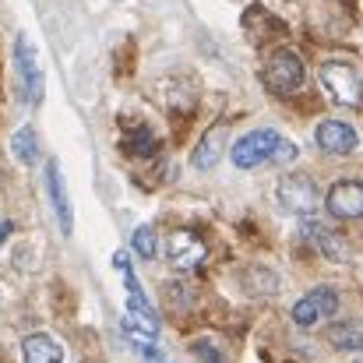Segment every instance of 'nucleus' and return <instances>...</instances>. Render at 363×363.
Returning a JSON list of instances; mask_svg holds the SVG:
<instances>
[{
  "instance_id": "obj_9",
  "label": "nucleus",
  "mask_w": 363,
  "mask_h": 363,
  "mask_svg": "<svg viewBox=\"0 0 363 363\" xmlns=\"http://www.w3.org/2000/svg\"><path fill=\"white\" fill-rule=\"evenodd\" d=\"M46 191H50V205H53V216L60 223V233L71 237L74 230V208H71V198H67V180L60 173V162H46Z\"/></svg>"
},
{
  "instance_id": "obj_21",
  "label": "nucleus",
  "mask_w": 363,
  "mask_h": 363,
  "mask_svg": "<svg viewBox=\"0 0 363 363\" xmlns=\"http://www.w3.org/2000/svg\"><path fill=\"white\" fill-rule=\"evenodd\" d=\"M353 363H363V357H357V360H353Z\"/></svg>"
},
{
  "instance_id": "obj_10",
  "label": "nucleus",
  "mask_w": 363,
  "mask_h": 363,
  "mask_svg": "<svg viewBox=\"0 0 363 363\" xmlns=\"http://www.w3.org/2000/svg\"><path fill=\"white\" fill-rule=\"evenodd\" d=\"M314 138H318V148L328 152V155H350V152H357V145H360L357 127L346 121H321Z\"/></svg>"
},
{
  "instance_id": "obj_5",
  "label": "nucleus",
  "mask_w": 363,
  "mask_h": 363,
  "mask_svg": "<svg viewBox=\"0 0 363 363\" xmlns=\"http://www.w3.org/2000/svg\"><path fill=\"white\" fill-rule=\"evenodd\" d=\"M275 198H279V205L286 208V212H293V216H311L314 208H318V184L311 180V177H303V173H286L279 184H275Z\"/></svg>"
},
{
  "instance_id": "obj_7",
  "label": "nucleus",
  "mask_w": 363,
  "mask_h": 363,
  "mask_svg": "<svg viewBox=\"0 0 363 363\" xmlns=\"http://www.w3.org/2000/svg\"><path fill=\"white\" fill-rule=\"evenodd\" d=\"M166 261L177 268V272H194V268H201V261H205V240L198 237V233H191V230H173L169 237H166Z\"/></svg>"
},
{
  "instance_id": "obj_11",
  "label": "nucleus",
  "mask_w": 363,
  "mask_h": 363,
  "mask_svg": "<svg viewBox=\"0 0 363 363\" xmlns=\"http://www.w3.org/2000/svg\"><path fill=\"white\" fill-rule=\"evenodd\" d=\"M300 233H303V240H311L328 261H350V240L342 237V233H335L332 226H325V223H318V219H307L303 226H300Z\"/></svg>"
},
{
  "instance_id": "obj_4",
  "label": "nucleus",
  "mask_w": 363,
  "mask_h": 363,
  "mask_svg": "<svg viewBox=\"0 0 363 363\" xmlns=\"http://www.w3.org/2000/svg\"><path fill=\"white\" fill-rule=\"evenodd\" d=\"M14 67H18V85H21V103L28 106H39L43 99V67H39V57H35V46L28 43V35H18L14 39Z\"/></svg>"
},
{
  "instance_id": "obj_18",
  "label": "nucleus",
  "mask_w": 363,
  "mask_h": 363,
  "mask_svg": "<svg viewBox=\"0 0 363 363\" xmlns=\"http://www.w3.org/2000/svg\"><path fill=\"white\" fill-rule=\"evenodd\" d=\"M293 159H296V145L282 138V145L275 148V159H272V162H275V166H282V162H293Z\"/></svg>"
},
{
  "instance_id": "obj_8",
  "label": "nucleus",
  "mask_w": 363,
  "mask_h": 363,
  "mask_svg": "<svg viewBox=\"0 0 363 363\" xmlns=\"http://www.w3.org/2000/svg\"><path fill=\"white\" fill-rule=\"evenodd\" d=\"M325 208H328V216L339 219V223L363 219V184L360 180H339V184L328 191Z\"/></svg>"
},
{
  "instance_id": "obj_15",
  "label": "nucleus",
  "mask_w": 363,
  "mask_h": 363,
  "mask_svg": "<svg viewBox=\"0 0 363 363\" xmlns=\"http://www.w3.org/2000/svg\"><path fill=\"white\" fill-rule=\"evenodd\" d=\"M11 152H14V159L25 162V166H32V162L39 159V134H35L32 123H25V127L14 130V138H11Z\"/></svg>"
},
{
  "instance_id": "obj_6",
  "label": "nucleus",
  "mask_w": 363,
  "mask_h": 363,
  "mask_svg": "<svg viewBox=\"0 0 363 363\" xmlns=\"http://www.w3.org/2000/svg\"><path fill=\"white\" fill-rule=\"evenodd\" d=\"M335 311H339V293L332 286H318V289H311L307 296H300L293 303V325L296 328H314L318 321L332 318Z\"/></svg>"
},
{
  "instance_id": "obj_1",
  "label": "nucleus",
  "mask_w": 363,
  "mask_h": 363,
  "mask_svg": "<svg viewBox=\"0 0 363 363\" xmlns=\"http://www.w3.org/2000/svg\"><path fill=\"white\" fill-rule=\"evenodd\" d=\"M261 78L275 96H296L307 82V67L293 50H272L261 64Z\"/></svg>"
},
{
  "instance_id": "obj_2",
  "label": "nucleus",
  "mask_w": 363,
  "mask_h": 363,
  "mask_svg": "<svg viewBox=\"0 0 363 363\" xmlns=\"http://www.w3.org/2000/svg\"><path fill=\"white\" fill-rule=\"evenodd\" d=\"M321 89L339 103V106H360L363 103V78L357 74V67L342 64V60H328L321 64Z\"/></svg>"
},
{
  "instance_id": "obj_12",
  "label": "nucleus",
  "mask_w": 363,
  "mask_h": 363,
  "mask_svg": "<svg viewBox=\"0 0 363 363\" xmlns=\"http://www.w3.org/2000/svg\"><path fill=\"white\" fill-rule=\"evenodd\" d=\"M223 148H226V127L216 123V127L205 130V138H201L198 148L191 152V166H194V169H212V166H219Z\"/></svg>"
},
{
  "instance_id": "obj_17",
  "label": "nucleus",
  "mask_w": 363,
  "mask_h": 363,
  "mask_svg": "<svg viewBox=\"0 0 363 363\" xmlns=\"http://www.w3.org/2000/svg\"><path fill=\"white\" fill-rule=\"evenodd\" d=\"M130 247H134V254H138V257L152 261V257L159 254V237H155V230H152V226H138V230H134V237H130Z\"/></svg>"
},
{
  "instance_id": "obj_14",
  "label": "nucleus",
  "mask_w": 363,
  "mask_h": 363,
  "mask_svg": "<svg viewBox=\"0 0 363 363\" xmlns=\"http://www.w3.org/2000/svg\"><path fill=\"white\" fill-rule=\"evenodd\" d=\"M328 339L335 350H346V353H360L363 350V325L360 321H335L328 328Z\"/></svg>"
},
{
  "instance_id": "obj_3",
  "label": "nucleus",
  "mask_w": 363,
  "mask_h": 363,
  "mask_svg": "<svg viewBox=\"0 0 363 363\" xmlns=\"http://www.w3.org/2000/svg\"><path fill=\"white\" fill-rule=\"evenodd\" d=\"M282 145V134L279 130H272V127H261V130H250V134H243L237 138V145H233V166L237 169H257V166H264V162H272L275 159V148Z\"/></svg>"
},
{
  "instance_id": "obj_19",
  "label": "nucleus",
  "mask_w": 363,
  "mask_h": 363,
  "mask_svg": "<svg viewBox=\"0 0 363 363\" xmlns=\"http://www.w3.org/2000/svg\"><path fill=\"white\" fill-rule=\"evenodd\" d=\"M194 353H205V360H208V363H223V357H219L208 342H198V346H194Z\"/></svg>"
},
{
  "instance_id": "obj_13",
  "label": "nucleus",
  "mask_w": 363,
  "mask_h": 363,
  "mask_svg": "<svg viewBox=\"0 0 363 363\" xmlns=\"http://www.w3.org/2000/svg\"><path fill=\"white\" fill-rule=\"evenodd\" d=\"M21 357H25V363H64V346L53 335L35 332V335L21 339Z\"/></svg>"
},
{
  "instance_id": "obj_20",
  "label": "nucleus",
  "mask_w": 363,
  "mask_h": 363,
  "mask_svg": "<svg viewBox=\"0 0 363 363\" xmlns=\"http://www.w3.org/2000/svg\"><path fill=\"white\" fill-rule=\"evenodd\" d=\"M11 233H14V223H11V219H4V223H0V243L7 240Z\"/></svg>"
},
{
  "instance_id": "obj_16",
  "label": "nucleus",
  "mask_w": 363,
  "mask_h": 363,
  "mask_svg": "<svg viewBox=\"0 0 363 363\" xmlns=\"http://www.w3.org/2000/svg\"><path fill=\"white\" fill-rule=\"evenodd\" d=\"M123 148H127L130 155H141V159H145V155H155V148H159V138H155L148 127H138V130H134V134L123 141Z\"/></svg>"
}]
</instances>
